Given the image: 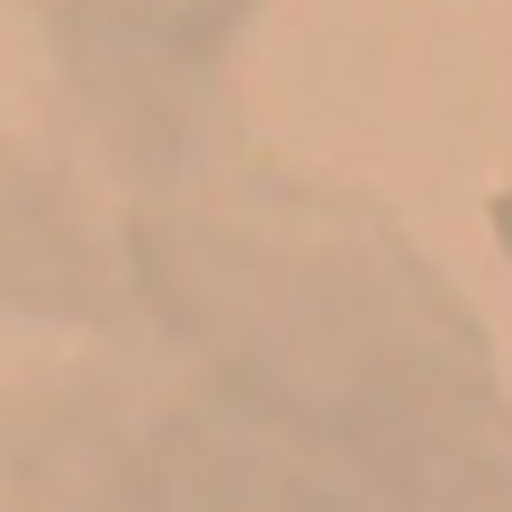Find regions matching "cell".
Instances as JSON below:
<instances>
[{
  "instance_id": "1",
  "label": "cell",
  "mask_w": 512,
  "mask_h": 512,
  "mask_svg": "<svg viewBox=\"0 0 512 512\" xmlns=\"http://www.w3.org/2000/svg\"><path fill=\"white\" fill-rule=\"evenodd\" d=\"M495 234H504V252H512V189L495 198Z\"/></svg>"
}]
</instances>
